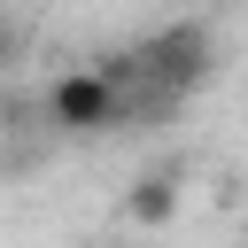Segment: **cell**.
I'll list each match as a JSON object with an SVG mask.
<instances>
[{
    "instance_id": "1",
    "label": "cell",
    "mask_w": 248,
    "mask_h": 248,
    "mask_svg": "<svg viewBox=\"0 0 248 248\" xmlns=\"http://www.w3.org/2000/svg\"><path fill=\"white\" fill-rule=\"evenodd\" d=\"M132 54H140V78H147V93H155L163 108L186 101L194 85H209V70H217V39H209V23H163V31L140 39Z\"/></svg>"
},
{
    "instance_id": "2",
    "label": "cell",
    "mask_w": 248,
    "mask_h": 248,
    "mask_svg": "<svg viewBox=\"0 0 248 248\" xmlns=\"http://www.w3.org/2000/svg\"><path fill=\"white\" fill-rule=\"evenodd\" d=\"M46 124L70 132V140H93V132L124 124V85H116L101 62H93V70H62V78L46 85Z\"/></svg>"
},
{
    "instance_id": "3",
    "label": "cell",
    "mask_w": 248,
    "mask_h": 248,
    "mask_svg": "<svg viewBox=\"0 0 248 248\" xmlns=\"http://www.w3.org/2000/svg\"><path fill=\"white\" fill-rule=\"evenodd\" d=\"M178 209H186V170H170V163H155L124 186V225H140V232H163Z\"/></svg>"
},
{
    "instance_id": "4",
    "label": "cell",
    "mask_w": 248,
    "mask_h": 248,
    "mask_svg": "<svg viewBox=\"0 0 248 248\" xmlns=\"http://www.w3.org/2000/svg\"><path fill=\"white\" fill-rule=\"evenodd\" d=\"M16 54H23V23H8V16H0V62H16Z\"/></svg>"
}]
</instances>
